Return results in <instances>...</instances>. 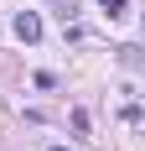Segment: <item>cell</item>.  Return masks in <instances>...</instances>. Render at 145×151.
<instances>
[{
    "instance_id": "cell-1",
    "label": "cell",
    "mask_w": 145,
    "mask_h": 151,
    "mask_svg": "<svg viewBox=\"0 0 145 151\" xmlns=\"http://www.w3.org/2000/svg\"><path fill=\"white\" fill-rule=\"evenodd\" d=\"M16 37H21V42H42V16L36 11H16Z\"/></svg>"
},
{
    "instance_id": "cell-3",
    "label": "cell",
    "mask_w": 145,
    "mask_h": 151,
    "mask_svg": "<svg viewBox=\"0 0 145 151\" xmlns=\"http://www.w3.org/2000/svg\"><path fill=\"white\" fill-rule=\"evenodd\" d=\"M47 151H68V146H47Z\"/></svg>"
},
{
    "instance_id": "cell-2",
    "label": "cell",
    "mask_w": 145,
    "mask_h": 151,
    "mask_svg": "<svg viewBox=\"0 0 145 151\" xmlns=\"http://www.w3.org/2000/svg\"><path fill=\"white\" fill-rule=\"evenodd\" d=\"M99 5H104L109 16H124V5H130V0H99Z\"/></svg>"
}]
</instances>
